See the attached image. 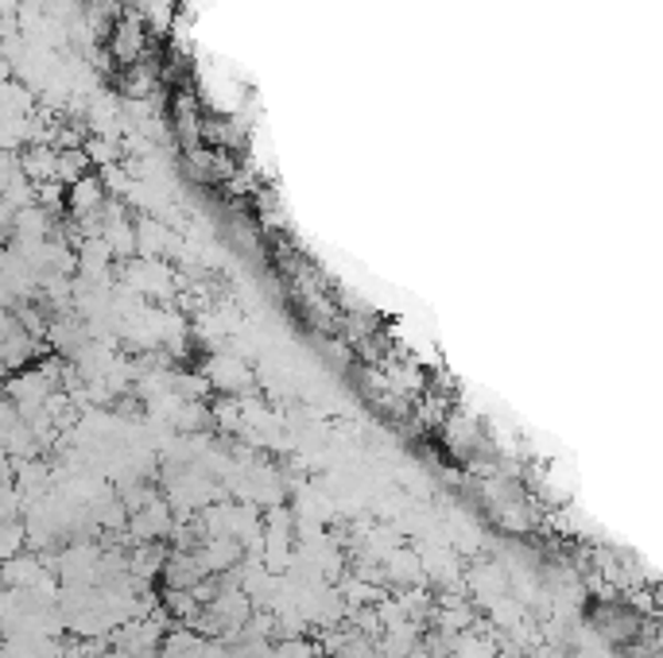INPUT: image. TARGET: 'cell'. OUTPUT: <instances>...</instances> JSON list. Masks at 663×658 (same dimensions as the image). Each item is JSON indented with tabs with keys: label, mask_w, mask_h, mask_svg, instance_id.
I'll list each match as a JSON object with an SVG mask.
<instances>
[{
	"label": "cell",
	"mask_w": 663,
	"mask_h": 658,
	"mask_svg": "<svg viewBox=\"0 0 663 658\" xmlns=\"http://www.w3.org/2000/svg\"><path fill=\"white\" fill-rule=\"evenodd\" d=\"M28 539V526L24 523H12V519L0 515V562H9L12 554H20Z\"/></svg>",
	"instance_id": "6da1fadb"
}]
</instances>
